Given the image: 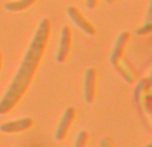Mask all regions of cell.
Listing matches in <instances>:
<instances>
[{"mask_svg":"<svg viewBox=\"0 0 152 147\" xmlns=\"http://www.w3.org/2000/svg\"><path fill=\"white\" fill-rule=\"evenodd\" d=\"M34 122L31 118H20L16 121L5 122L0 126V131L5 132V134H13V132H21L28 130L29 127H32Z\"/></svg>","mask_w":152,"mask_h":147,"instance_id":"7","label":"cell"},{"mask_svg":"<svg viewBox=\"0 0 152 147\" xmlns=\"http://www.w3.org/2000/svg\"><path fill=\"white\" fill-rule=\"evenodd\" d=\"M96 79L97 72L95 68H87L84 74V82H83V94L84 100L87 104L94 103L95 96H96Z\"/></svg>","mask_w":152,"mask_h":147,"instance_id":"6","label":"cell"},{"mask_svg":"<svg viewBox=\"0 0 152 147\" xmlns=\"http://www.w3.org/2000/svg\"><path fill=\"white\" fill-rule=\"evenodd\" d=\"M1 63H3V56H1V52H0V71H1Z\"/></svg>","mask_w":152,"mask_h":147,"instance_id":"14","label":"cell"},{"mask_svg":"<svg viewBox=\"0 0 152 147\" xmlns=\"http://www.w3.org/2000/svg\"><path fill=\"white\" fill-rule=\"evenodd\" d=\"M97 3H99V0H86L87 10H94V8H96L97 7Z\"/></svg>","mask_w":152,"mask_h":147,"instance_id":"13","label":"cell"},{"mask_svg":"<svg viewBox=\"0 0 152 147\" xmlns=\"http://www.w3.org/2000/svg\"><path fill=\"white\" fill-rule=\"evenodd\" d=\"M51 34V21L44 18L39 23L36 31L34 34L31 43L27 48L23 56L20 66L13 76L10 87L4 92L3 98L0 99V114H7L19 103V100L26 94L27 88L29 87L35 74H36L39 64L42 62L43 54L48 44Z\"/></svg>","mask_w":152,"mask_h":147,"instance_id":"1","label":"cell"},{"mask_svg":"<svg viewBox=\"0 0 152 147\" xmlns=\"http://www.w3.org/2000/svg\"><path fill=\"white\" fill-rule=\"evenodd\" d=\"M75 116H76V111L74 107H67L64 110L63 115H61L60 121H59L58 126H56L55 130V139L56 140H63L64 138L67 137L68 134L69 129H71L72 123L75 121Z\"/></svg>","mask_w":152,"mask_h":147,"instance_id":"3","label":"cell"},{"mask_svg":"<svg viewBox=\"0 0 152 147\" xmlns=\"http://www.w3.org/2000/svg\"><path fill=\"white\" fill-rule=\"evenodd\" d=\"M67 16L71 19L72 23H74L79 29H81L84 34L91 35V36L96 34V28H95V27L92 26L86 18H84L83 13H81L75 5H69V7H67Z\"/></svg>","mask_w":152,"mask_h":147,"instance_id":"4","label":"cell"},{"mask_svg":"<svg viewBox=\"0 0 152 147\" xmlns=\"http://www.w3.org/2000/svg\"><path fill=\"white\" fill-rule=\"evenodd\" d=\"M129 37H131L129 32L123 31L119 34V36L116 37L115 43H113L112 51H111V55H110V62L115 67H118L119 64H120V60L123 59L124 51H126V47L129 42Z\"/></svg>","mask_w":152,"mask_h":147,"instance_id":"5","label":"cell"},{"mask_svg":"<svg viewBox=\"0 0 152 147\" xmlns=\"http://www.w3.org/2000/svg\"><path fill=\"white\" fill-rule=\"evenodd\" d=\"M145 23H152V0H150L147 12H145Z\"/></svg>","mask_w":152,"mask_h":147,"instance_id":"11","label":"cell"},{"mask_svg":"<svg viewBox=\"0 0 152 147\" xmlns=\"http://www.w3.org/2000/svg\"><path fill=\"white\" fill-rule=\"evenodd\" d=\"M71 44H72V31L68 26H64L60 31L59 46H58V51H56V62L58 63H64L68 59L69 52H71Z\"/></svg>","mask_w":152,"mask_h":147,"instance_id":"2","label":"cell"},{"mask_svg":"<svg viewBox=\"0 0 152 147\" xmlns=\"http://www.w3.org/2000/svg\"><path fill=\"white\" fill-rule=\"evenodd\" d=\"M88 143V132L87 131H79L75 138V142L72 147H86Z\"/></svg>","mask_w":152,"mask_h":147,"instance_id":"9","label":"cell"},{"mask_svg":"<svg viewBox=\"0 0 152 147\" xmlns=\"http://www.w3.org/2000/svg\"><path fill=\"white\" fill-rule=\"evenodd\" d=\"M145 147H152V143H150V145H147Z\"/></svg>","mask_w":152,"mask_h":147,"instance_id":"16","label":"cell"},{"mask_svg":"<svg viewBox=\"0 0 152 147\" xmlns=\"http://www.w3.org/2000/svg\"><path fill=\"white\" fill-rule=\"evenodd\" d=\"M105 1H107V3H108V4H112V3H115V1H116V0H105Z\"/></svg>","mask_w":152,"mask_h":147,"instance_id":"15","label":"cell"},{"mask_svg":"<svg viewBox=\"0 0 152 147\" xmlns=\"http://www.w3.org/2000/svg\"><path fill=\"white\" fill-rule=\"evenodd\" d=\"M37 0H15V1H10L4 5V8L10 12H19V11H24L29 8L32 4H35Z\"/></svg>","mask_w":152,"mask_h":147,"instance_id":"8","label":"cell"},{"mask_svg":"<svg viewBox=\"0 0 152 147\" xmlns=\"http://www.w3.org/2000/svg\"><path fill=\"white\" fill-rule=\"evenodd\" d=\"M99 147H113V143L110 138H103L100 140V146Z\"/></svg>","mask_w":152,"mask_h":147,"instance_id":"12","label":"cell"},{"mask_svg":"<svg viewBox=\"0 0 152 147\" xmlns=\"http://www.w3.org/2000/svg\"><path fill=\"white\" fill-rule=\"evenodd\" d=\"M135 34H136L137 36L152 34V23H144L142 27H139V28H137L136 31H135Z\"/></svg>","mask_w":152,"mask_h":147,"instance_id":"10","label":"cell"}]
</instances>
